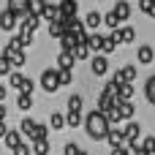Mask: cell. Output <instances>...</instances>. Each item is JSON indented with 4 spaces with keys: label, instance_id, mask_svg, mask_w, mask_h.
Segmentation results:
<instances>
[{
    "label": "cell",
    "instance_id": "cell-1",
    "mask_svg": "<svg viewBox=\"0 0 155 155\" xmlns=\"http://www.w3.org/2000/svg\"><path fill=\"white\" fill-rule=\"evenodd\" d=\"M84 128H87V136H90L93 142L106 139V136H109V131H112V125L106 123L104 112H98V109H93V112L84 117Z\"/></svg>",
    "mask_w": 155,
    "mask_h": 155
},
{
    "label": "cell",
    "instance_id": "cell-2",
    "mask_svg": "<svg viewBox=\"0 0 155 155\" xmlns=\"http://www.w3.org/2000/svg\"><path fill=\"white\" fill-rule=\"evenodd\" d=\"M41 87H44V93H57V90H60L57 68H46V71L41 74Z\"/></svg>",
    "mask_w": 155,
    "mask_h": 155
},
{
    "label": "cell",
    "instance_id": "cell-3",
    "mask_svg": "<svg viewBox=\"0 0 155 155\" xmlns=\"http://www.w3.org/2000/svg\"><path fill=\"white\" fill-rule=\"evenodd\" d=\"M136 74H139L136 65H123V68L112 76V82H114V84H131V82L136 79Z\"/></svg>",
    "mask_w": 155,
    "mask_h": 155
},
{
    "label": "cell",
    "instance_id": "cell-4",
    "mask_svg": "<svg viewBox=\"0 0 155 155\" xmlns=\"http://www.w3.org/2000/svg\"><path fill=\"white\" fill-rule=\"evenodd\" d=\"M123 134H125V142H128V144H139V139H142V125L131 120V123L123 125Z\"/></svg>",
    "mask_w": 155,
    "mask_h": 155
},
{
    "label": "cell",
    "instance_id": "cell-5",
    "mask_svg": "<svg viewBox=\"0 0 155 155\" xmlns=\"http://www.w3.org/2000/svg\"><path fill=\"white\" fill-rule=\"evenodd\" d=\"M16 25H19V16H16L14 11L3 8V11H0V30H8V33H11Z\"/></svg>",
    "mask_w": 155,
    "mask_h": 155
},
{
    "label": "cell",
    "instance_id": "cell-6",
    "mask_svg": "<svg viewBox=\"0 0 155 155\" xmlns=\"http://www.w3.org/2000/svg\"><path fill=\"white\" fill-rule=\"evenodd\" d=\"M106 142L112 144V150L128 147V142H125V134H123V128H112V131H109V136H106Z\"/></svg>",
    "mask_w": 155,
    "mask_h": 155
},
{
    "label": "cell",
    "instance_id": "cell-7",
    "mask_svg": "<svg viewBox=\"0 0 155 155\" xmlns=\"http://www.w3.org/2000/svg\"><path fill=\"white\" fill-rule=\"evenodd\" d=\"M8 11H14L19 19H25L27 14H30V0H8V5H5Z\"/></svg>",
    "mask_w": 155,
    "mask_h": 155
},
{
    "label": "cell",
    "instance_id": "cell-8",
    "mask_svg": "<svg viewBox=\"0 0 155 155\" xmlns=\"http://www.w3.org/2000/svg\"><path fill=\"white\" fill-rule=\"evenodd\" d=\"M90 68H93L95 76H104V74L109 71V60H106V54H95V57L90 60Z\"/></svg>",
    "mask_w": 155,
    "mask_h": 155
},
{
    "label": "cell",
    "instance_id": "cell-9",
    "mask_svg": "<svg viewBox=\"0 0 155 155\" xmlns=\"http://www.w3.org/2000/svg\"><path fill=\"white\" fill-rule=\"evenodd\" d=\"M57 11H60L63 19H65V16H76L79 3H76V0H57Z\"/></svg>",
    "mask_w": 155,
    "mask_h": 155
},
{
    "label": "cell",
    "instance_id": "cell-10",
    "mask_svg": "<svg viewBox=\"0 0 155 155\" xmlns=\"http://www.w3.org/2000/svg\"><path fill=\"white\" fill-rule=\"evenodd\" d=\"M136 57H139V63L150 65V63L155 60V49L150 46V44H144V46H139V49H136Z\"/></svg>",
    "mask_w": 155,
    "mask_h": 155
},
{
    "label": "cell",
    "instance_id": "cell-11",
    "mask_svg": "<svg viewBox=\"0 0 155 155\" xmlns=\"http://www.w3.org/2000/svg\"><path fill=\"white\" fill-rule=\"evenodd\" d=\"M104 38H106V35H101V33H90V35H87L90 52H98V54H101V52H104Z\"/></svg>",
    "mask_w": 155,
    "mask_h": 155
},
{
    "label": "cell",
    "instance_id": "cell-12",
    "mask_svg": "<svg viewBox=\"0 0 155 155\" xmlns=\"http://www.w3.org/2000/svg\"><path fill=\"white\" fill-rule=\"evenodd\" d=\"M76 65V57H74V52H63L60 49V54H57V68H74Z\"/></svg>",
    "mask_w": 155,
    "mask_h": 155
},
{
    "label": "cell",
    "instance_id": "cell-13",
    "mask_svg": "<svg viewBox=\"0 0 155 155\" xmlns=\"http://www.w3.org/2000/svg\"><path fill=\"white\" fill-rule=\"evenodd\" d=\"M3 142H5V147H8V150H16V147L22 144V131L11 128V131L5 134V139H3Z\"/></svg>",
    "mask_w": 155,
    "mask_h": 155
},
{
    "label": "cell",
    "instance_id": "cell-14",
    "mask_svg": "<svg viewBox=\"0 0 155 155\" xmlns=\"http://www.w3.org/2000/svg\"><path fill=\"white\" fill-rule=\"evenodd\" d=\"M104 25L114 33V30H120V27H123V19H120L114 11H106V14H104Z\"/></svg>",
    "mask_w": 155,
    "mask_h": 155
},
{
    "label": "cell",
    "instance_id": "cell-15",
    "mask_svg": "<svg viewBox=\"0 0 155 155\" xmlns=\"http://www.w3.org/2000/svg\"><path fill=\"white\" fill-rule=\"evenodd\" d=\"M114 90H117V104L134 98V84H114Z\"/></svg>",
    "mask_w": 155,
    "mask_h": 155
},
{
    "label": "cell",
    "instance_id": "cell-16",
    "mask_svg": "<svg viewBox=\"0 0 155 155\" xmlns=\"http://www.w3.org/2000/svg\"><path fill=\"white\" fill-rule=\"evenodd\" d=\"M104 117H106V123H109V125H120V123H123L120 106H109V109H104Z\"/></svg>",
    "mask_w": 155,
    "mask_h": 155
},
{
    "label": "cell",
    "instance_id": "cell-17",
    "mask_svg": "<svg viewBox=\"0 0 155 155\" xmlns=\"http://www.w3.org/2000/svg\"><path fill=\"white\" fill-rule=\"evenodd\" d=\"M101 22H104V16H101L98 11H90V14L84 16V27H87V30H98Z\"/></svg>",
    "mask_w": 155,
    "mask_h": 155
},
{
    "label": "cell",
    "instance_id": "cell-18",
    "mask_svg": "<svg viewBox=\"0 0 155 155\" xmlns=\"http://www.w3.org/2000/svg\"><path fill=\"white\" fill-rule=\"evenodd\" d=\"M35 128H38V123H35L33 117H25V120H22V125H19V131H22V136H30V139L35 136Z\"/></svg>",
    "mask_w": 155,
    "mask_h": 155
},
{
    "label": "cell",
    "instance_id": "cell-19",
    "mask_svg": "<svg viewBox=\"0 0 155 155\" xmlns=\"http://www.w3.org/2000/svg\"><path fill=\"white\" fill-rule=\"evenodd\" d=\"M112 11H114L120 19H128V16H131V3H128V0H117Z\"/></svg>",
    "mask_w": 155,
    "mask_h": 155
},
{
    "label": "cell",
    "instance_id": "cell-20",
    "mask_svg": "<svg viewBox=\"0 0 155 155\" xmlns=\"http://www.w3.org/2000/svg\"><path fill=\"white\" fill-rule=\"evenodd\" d=\"M41 19H46L49 25H52V22H57V19H60V11H57V5H54V3H49V5L44 8V14H41Z\"/></svg>",
    "mask_w": 155,
    "mask_h": 155
},
{
    "label": "cell",
    "instance_id": "cell-21",
    "mask_svg": "<svg viewBox=\"0 0 155 155\" xmlns=\"http://www.w3.org/2000/svg\"><path fill=\"white\" fill-rule=\"evenodd\" d=\"M65 33H68V30H65L63 19H57V22H52V25H49V35H52V38H57V41H60Z\"/></svg>",
    "mask_w": 155,
    "mask_h": 155
},
{
    "label": "cell",
    "instance_id": "cell-22",
    "mask_svg": "<svg viewBox=\"0 0 155 155\" xmlns=\"http://www.w3.org/2000/svg\"><path fill=\"white\" fill-rule=\"evenodd\" d=\"M49 125L54 128V131H63L68 123H65V114L63 112H52V117H49Z\"/></svg>",
    "mask_w": 155,
    "mask_h": 155
},
{
    "label": "cell",
    "instance_id": "cell-23",
    "mask_svg": "<svg viewBox=\"0 0 155 155\" xmlns=\"http://www.w3.org/2000/svg\"><path fill=\"white\" fill-rule=\"evenodd\" d=\"M117 106H120V114H123V120H128V123H131V117L136 114V106H134L131 101H123V104H117Z\"/></svg>",
    "mask_w": 155,
    "mask_h": 155
},
{
    "label": "cell",
    "instance_id": "cell-24",
    "mask_svg": "<svg viewBox=\"0 0 155 155\" xmlns=\"http://www.w3.org/2000/svg\"><path fill=\"white\" fill-rule=\"evenodd\" d=\"M8 63H11V65H14V71H16V68H22V65H25V63H27V54H25V49H19V52H14V54H11V60H8Z\"/></svg>",
    "mask_w": 155,
    "mask_h": 155
},
{
    "label": "cell",
    "instance_id": "cell-25",
    "mask_svg": "<svg viewBox=\"0 0 155 155\" xmlns=\"http://www.w3.org/2000/svg\"><path fill=\"white\" fill-rule=\"evenodd\" d=\"M120 38H123V44H131V41L136 38V30H134L131 25H123V27H120Z\"/></svg>",
    "mask_w": 155,
    "mask_h": 155
},
{
    "label": "cell",
    "instance_id": "cell-26",
    "mask_svg": "<svg viewBox=\"0 0 155 155\" xmlns=\"http://www.w3.org/2000/svg\"><path fill=\"white\" fill-rule=\"evenodd\" d=\"M65 123H68V128H79V123H84V117H82V112H68Z\"/></svg>",
    "mask_w": 155,
    "mask_h": 155
},
{
    "label": "cell",
    "instance_id": "cell-27",
    "mask_svg": "<svg viewBox=\"0 0 155 155\" xmlns=\"http://www.w3.org/2000/svg\"><path fill=\"white\" fill-rule=\"evenodd\" d=\"M30 147H33V153H35V155H49V150H52L46 139H41V142H33Z\"/></svg>",
    "mask_w": 155,
    "mask_h": 155
},
{
    "label": "cell",
    "instance_id": "cell-28",
    "mask_svg": "<svg viewBox=\"0 0 155 155\" xmlns=\"http://www.w3.org/2000/svg\"><path fill=\"white\" fill-rule=\"evenodd\" d=\"M57 82H60V87H63V84H71V82H74V74H71L68 68H57Z\"/></svg>",
    "mask_w": 155,
    "mask_h": 155
},
{
    "label": "cell",
    "instance_id": "cell-29",
    "mask_svg": "<svg viewBox=\"0 0 155 155\" xmlns=\"http://www.w3.org/2000/svg\"><path fill=\"white\" fill-rule=\"evenodd\" d=\"M144 95H147L150 104H155V76H150V79L144 82Z\"/></svg>",
    "mask_w": 155,
    "mask_h": 155
},
{
    "label": "cell",
    "instance_id": "cell-30",
    "mask_svg": "<svg viewBox=\"0 0 155 155\" xmlns=\"http://www.w3.org/2000/svg\"><path fill=\"white\" fill-rule=\"evenodd\" d=\"M90 54H93V52H90V46H87V44H82V46H76V49H74V57H76V63H79V60H87Z\"/></svg>",
    "mask_w": 155,
    "mask_h": 155
},
{
    "label": "cell",
    "instance_id": "cell-31",
    "mask_svg": "<svg viewBox=\"0 0 155 155\" xmlns=\"http://www.w3.org/2000/svg\"><path fill=\"white\" fill-rule=\"evenodd\" d=\"M30 106H33V95H22V93H19V98H16V109L27 112Z\"/></svg>",
    "mask_w": 155,
    "mask_h": 155
},
{
    "label": "cell",
    "instance_id": "cell-32",
    "mask_svg": "<svg viewBox=\"0 0 155 155\" xmlns=\"http://www.w3.org/2000/svg\"><path fill=\"white\" fill-rule=\"evenodd\" d=\"M82 106H84L82 95H71L68 98V112H82Z\"/></svg>",
    "mask_w": 155,
    "mask_h": 155
},
{
    "label": "cell",
    "instance_id": "cell-33",
    "mask_svg": "<svg viewBox=\"0 0 155 155\" xmlns=\"http://www.w3.org/2000/svg\"><path fill=\"white\" fill-rule=\"evenodd\" d=\"M46 5H49L46 0H30V14H35V16H41Z\"/></svg>",
    "mask_w": 155,
    "mask_h": 155
},
{
    "label": "cell",
    "instance_id": "cell-34",
    "mask_svg": "<svg viewBox=\"0 0 155 155\" xmlns=\"http://www.w3.org/2000/svg\"><path fill=\"white\" fill-rule=\"evenodd\" d=\"M33 90H35V82L25 76V82H22V87H19V93H22V95H33Z\"/></svg>",
    "mask_w": 155,
    "mask_h": 155
},
{
    "label": "cell",
    "instance_id": "cell-35",
    "mask_svg": "<svg viewBox=\"0 0 155 155\" xmlns=\"http://www.w3.org/2000/svg\"><path fill=\"white\" fill-rule=\"evenodd\" d=\"M142 150L147 155H155V136H144V142H142Z\"/></svg>",
    "mask_w": 155,
    "mask_h": 155
},
{
    "label": "cell",
    "instance_id": "cell-36",
    "mask_svg": "<svg viewBox=\"0 0 155 155\" xmlns=\"http://www.w3.org/2000/svg\"><path fill=\"white\" fill-rule=\"evenodd\" d=\"M22 82H25V76H22V74H19V71H14V74H11V76H8V84H11V87H16V90H19V87H22Z\"/></svg>",
    "mask_w": 155,
    "mask_h": 155
},
{
    "label": "cell",
    "instance_id": "cell-37",
    "mask_svg": "<svg viewBox=\"0 0 155 155\" xmlns=\"http://www.w3.org/2000/svg\"><path fill=\"white\" fill-rule=\"evenodd\" d=\"M139 8H142L144 14L153 16V14H155V0H139Z\"/></svg>",
    "mask_w": 155,
    "mask_h": 155
},
{
    "label": "cell",
    "instance_id": "cell-38",
    "mask_svg": "<svg viewBox=\"0 0 155 155\" xmlns=\"http://www.w3.org/2000/svg\"><path fill=\"white\" fill-rule=\"evenodd\" d=\"M79 153H82V147H79V144H74V142H68V144L63 147V155H79Z\"/></svg>",
    "mask_w": 155,
    "mask_h": 155
},
{
    "label": "cell",
    "instance_id": "cell-39",
    "mask_svg": "<svg viewBox=\"0 0 155 155\" xmlns=\"http://www.w3.org/2000/svg\"><path fill=\"white\" fill-rule=\"evenodd\" d=\"M14 74V65L8 60H0V76H11Z\"/></svg>",
    "mask_w": 155,
    "mask_h": 155
},
{
    "label": "cell",
    "instance_id": "cell-40",
    "mask_svg": "<svg viewBox=\"0 0 155 155\" xmlns=\"http://www.w3.org/2000/svg\"><path fill=\"white\" fill-rule=\"evenodd\" d=\"M125 155H147V153L142 150V144H128L125 147Z\"/></svg>",
    "mask_w": 155,
    "mask_h": 155
},
{
    "label": "cell",
    "instance_id": "cell-41",
    "mask_svg": "<svg viewBox=\"0 0 155 155\" xmlns=\"http://www.w3.org/2000/svg\"><path fill=\"white\" fill-rule=\"evenodd\" d=\"M46 131H49V128L38 123V128H35V136H33V142H41V139H46Z\"/></svg>",
    "mask_w": 155,
    "mask_h": 155
},
{
    "label": "cell",
    "instance_id": "cell-42",
    "mask_svg": "<svg viewBox=\"0 0 155 155\" xmlns=\"http://www.w3.org/2000/svg\"><path fill=\"white\" fill-rule=\"evenodd\" d=\"M14 155H33V147H30V144H25V142H22V144H19V147H16V150H14Z\"/></svg>",
    "mask_w": 155,
    "mask_h": 155
},
{
    "label": "cell",
    "instance_id": "cell-43",
    "mask_svg": "<svg viewBox=\"0 0 155 155\" xmlns=\"http://www.w3.org/2000/svg\"><path fill=\"white\" fill-rule=\"evenodd\" d=\"M8 131H11V128H8L5 123H0V139H5V134H8Z\"/></svg>",
    "mask_w": 155,
    "mask_h": 155
},
{
    "label": "cell",
    "instance_id": "cell-44",
    "mask_svg": "<svg viewBox=\"0 0 155 155\" xmlns=\"http://www.w3.org/2000/svg\"><path fill=\"white\" fill-rule=\"evenodd\" d=\"M5 114H8V109H5V106L0 104V123H5Z\"/></svg>",
    "mask_w": 155,
    "mask_h": 155
},
{
    "label": "cell",
    "instance_id": "cell-45",
    "mask_svg": "<svg viewBox=\"0 0 155 155\" xmlns=\"http://www.w3.org/2000/svg\"><path fill=\"white\" fill-rule=\"evenodd\" d=\"M5 93H8V90H5V84H0V104H3V98H5Z\"/></svg>",
    "mask_w": 155,
    "mask_h": 155
},
{
    "label": "cell",
    "instance_id": "cell-46",
    "mask_svg": "<svg viewBox=\"0 0 155 155\" xmlns=\"http://www.w3.org/2000/svg\"><path fill=\"white\" fill-rule=\"evenodd\" d=\"M112 155H125V147H120V150H112Z\"/></svg>",
    "mask_w": 155,
    "mask_h": 155
},
{
    "label": "cell",
    "instance_id": "cell-47",
    "mask_svg": "<svg viewBox=\"0 0 155 155\" xmlns=\"http://www.w3.org/2000/svg\"><path fill=\"white\" fill-rule=\"evenodd\" d=\"M79 155H87V153H84V150H82V153H79Z\"/></svg>",
    "mask_w": 155,
    "mask_h": 155
},
{
    "label": "cell",
    "instance_id": "cell-48",
    "mask_svg": "<svg viewBox=\"0 0 155 155\" xmlns=\"http://www.w3.org/2000/svg\"><path fill=\"white\" fill-rule=\"evenodd\" d=\"M0 60H3V52H0Z\"/></svg>",
    "mask_w": 155,
    "mask_h": 155
},
{
    "label": "cell",
    "instance_id": "cell-49",
    "mask_svg": "<svg viewBox=\"0 0 155 155\" xmlns=\"http://www.w3.org/2000/svg\"><path fill=\"white\" fill-rule=\"evenodd\" d=\"M153 16H155V14H153Z\"/></svg>",
    "mask_w": 155,
    "mask_h": 155
}]
</instances>
